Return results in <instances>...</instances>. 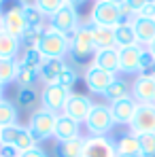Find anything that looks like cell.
<instances>
[{
  "mask_svg": "<svg viewBox=\"0 0 155 157\" xmlns=\"http://www.w3.org/2000/svg\"><path fill=\"white\" fill-rule=\"evenodd\" d=\"M70 38V57L77 64H91L94 55H96V45H94V36H91V24H81V26L68 34Z\"/></svg>",
  "mask_w": 155,
  "mask_h": 157,
  "instance_id": "obj_1",
  "label": "cell"
},
{
  "mask_svg": "<svg viewBox=\"0 0 155 157\" xmlns=\"http://www.w3.org/2000/svg\"><path fill=\"white\" fill-rule=\"evenodd\" d=\"M36 49L41 51V55L45 59H49V57L66 59V55L70 53V38H68V34H62V32H57L49 26L45 36L41 38V43L36 45Z\"/></svg>",
  "mask_w": 155,
  "mask_h": 157,
  "instance_id": "obj_2",
  "label": "cell"
},
{
  "mask_svg": "<svg viewBox=\"0 0 155 157\" xmlns=\"http://www.w3.org/2000/svg\"><path fill=\"white\" fill-rule=\"evenodd\" d=\"M55 123H57L55 113H49L45 108H34L32 115H30L28 128H30V132L34 134V138L38 142H43V140L55 138Z\"/></svg>",
  "mask_w": 155,
  "mask_h": 157,
  "instance_id": "obj_3",
  "label": "cell"
},
{
  "mask_svg": "<svg viewBox=\"0 0 155 157\" xmlns=\"http://www.w3.org/2000/svg\"><path fill=\"white\" fill-rule=\"evenodd\" d=\"M85 130L87 136H108L115 128V119L110 115V108L106 104H94L89 117L85 119Z\"/></svg>",
  "mask_w": 155,
  "mask_h": 157,
  "instance_id": "obj_4",
  "label": "cell"
},
{
  "mask_svg": "<svg viewBox=\"0 0 155 157\" xmlns=\"http://www.w3.org/2000/svg\"><path fill=\"white\" fill-rule=\"evenodd\" d=\"M123 21L119 6L106 2V0H96L89 13V24L94 26H102V28H115Z\"/></svg>",
  "mask_w": 155,
  "mask_h": 157,
  "instance_id": "obj_5",
  "label": "cell"
},
{
  "mask_svg": "<svg viewBox=\"0 0 155 157\" xmlns=\"http://www.w3.org/2000/svg\"><path fill=\"white\" fill-rule=\"evenodd\" d=\"M70 94H72V91L64 89L62 85H43V89H41V98H38L41 108L60 115V113H64V106H66V102H68Z\"/></svg>",
  "mask_w": 155,
  "mask_h": 157,
  "instance_id": "obj_6",
  "label": "cell"
},
{
  "mask_svg": "<svg viewBox=\"0 0 155 157\" xmlns=\"http://www.w3.org/2000/svg\"><path fill=\"white\" fill-rule=\"evenodd\" d=\"M81 157H117L115 140L108 136H85Z\"/></svg>",
  "mask_w": 155,
  "mask_h": 157,
  "instance_id": "obj_7",
  "label": "cell"
},
{
  "mask_svg": "<svg viewBox=\"0 0 155 157\" xmlns=\"http://www.w3.org/2000/svg\"><path fill=\"white\" fill-rule=\"evenodd\" d=\"M128 128L134 136L155 134V104H138L136 115Z\"/></svg>",
  "mask_w": 155,
  "mask_h": 157,
  "instance_id": "obj_8",
  "label": "cell"
},
{
  "mask_svg": "<svg viewBox=\"0 0 155 157\" xmlns=\"http://www.w3.org/2000/svg\"><path fill=\"white\" fill-rule=\"evenodd\" d=\"M49 26L62 34H72L79 26H81V17H79V11L75 6H68L64 4L55 15L49 17Z\"/></svg>",
  "mask_w": 155,
  "mask_h": 157,
  "instance_id": "obj_9",
  "label": "cell"
},
{
  "mask_svg": "<svg viewBox=\"0 0 155 157\" xmlns=\"http://www.w3.org/2000/svg\"><path fill=\"white\" fill-rule=\"evenodd\" d=\"M115 77H117V75L106 72V70L94 66V64H89V66L85 68V72H83V81H85L87 89H89L91 94H98V96H104V91H106L108 85L115 81Z\"/></svg>",
  "mask_w": 155,
  "mask_h": 157,
  "instance_id": "obj_10",
  "label": "cell"
},
{
  "mask_svg": "<svg viewBox=\"0 0 155 157\" xmlns=\"http://www.w3.org/2000/svg\"><path fill=\"white\" fill-rule=\"evenodd\" d=\"M94 104L96 102H91V98L85 96V94H70L68 102L64 106V115L70 117V119H75L77 123H85V119L89 117Z\"/></svg>",
  "mask_w": 155,
  "mask_h": 157,
  "instance_id": "obj_11",
  "label": "cell"
},
{
  "mask_svg": "<svg viewBox=\"0 0 155 157\" xmlns=\"http://www.w3.org/2000/svg\"><path fill=\"white\" fill-rule=\"evenodd\" d=\"M155 94V72L138 75L132 83V98L136 104H153Z\"/></svg>",
  "mask_w": 155,
  "mask_h": 157,
  "instance_id": "obj_12",
  "label": "cell"
},
{
  "mask_svg": "<svg viewBox=\"0 0 155 157\" xmlns=\"http://www.w3.org/2000/svg\"><path fill=\"white\" fill-rule=\"evenodd\" d=\"M108 108H110V115L115 119V125H130L134 115H136L138 104L134 102V98H126V100H117V102L108 104Z\"/></svg>",
  "mask_w": 155,
  "mask_h": 157,
  "instance_id": "obj_13",
  "label": "cell"
},
{
  "mask_svg": "<svg viewBox=\"0 0 155 157\" xmlns=\"http://www.w3.org/2000/svg\"><path fill=\"white\" fill-rule=\"evenodd\" d=\"M132 26H134L136 40H138L140 47H149V45L155 40V19L134 15V17H132Z\"/></svg>",
  "mask_w": 155,
  "mask_h": 157,
  "instance_id": "obj_14",
  "label": "cell"
},
{
  "mask_svg": "<svg viewBox=\"0 0 155 157\" xmlns=\"http://www.w3.org/2000/svg\"><path fill=\"white\" fill-rule=\"evenodd\" d=\"M64 66H66V59H62V57H49V59H45L43 66H41V70H38L41 83L43 85H57V78L62 75Z\"/></svg>",
  "mask_w": 155,
  "mask_h": 157,
  "instance_id": "obj_15",
  "label": "cell"
},
{
  "mask_svg": "<svg viewBox=\"0 0 155 157\" xmlns=\"http://www.w3.org/2000/svg\"><path fill=\"white\" fill-rule=\"evenodd\" d=\"M119 51V72H138V64H140V53L142 47H126V49H117Z\"/></svg>",
  "mask_w": 155,
  "mask_h": 157,
  "instance_id": "obj_16",
  "label": "cell"
},
{
  "mask_svg": "<svg viewBox=\"0 0 155 157\" xmlns=\"http://www.w3.org/2000/svg\"><path fill=\"white\" fill-rule=\"evenodd\" d=\"M77 136H81V123L66 117L64 113H60L57 123H55V140H68V138H77Z\"/></svg>",
  "mask_w": 155,
  "mask_h": 157,
  "instance_id": "obj_17",
  "label": "cell"
},
{
  "mask_svg": "<svg viewBox=\"0 0 155 157\" xmlns=\"http://www.w3.org/2000/svg\"><path fill=\"white\" fill-rule=\"evenodd\" d=\"M91 64L98 66V68H102V70H106V72L117 75V72H119V51H117V49H102V51H96Z\"/></svg>",
  "mask_w": 155,
  "mask_h": 157,
  "instance_id": "obj_18",
  "label": "cell"
},
{
  "mask_svg": "<svg viewBox=\"0 0 155 157\" xmlns=\"http://www.w3.org/2000/svg\"><path fill=\"white\" fill-rule=\"evenodd\" d=\"M83 140H85V136L68 138V140H55L53 155H55V157H81Z\"/></svg>",
  "mask_w": 155,
  "mask_h": 157,
  "instance_id": "obj_19",
  "label": "cell"
},
{
  "mask_svg": "<svg viewBox=\"0 0 155 157\" xmlns=\"http://www.w3.org/2000/svg\"><path fill=\"white\" fill-rule=\"evenodd\" d=\"M115 149H117V155L119 157H138V153H140L138 136H134L132 132L121 134V136L115 140Z\"/></svg>",
  "mask_w": 155,
  "mask_h": 157,
  "instance_id": "obj_20",
  "label": "cell"
},
{
  "mask_svg": "<svg viewBox=\"0 0 155 157\" xmlns=\"http://www.w3.org/2000/svg\"><path fill=\"white\" fill-rule=\"evenodd\" d=\"M91 36H94L96 51L117 49V43H115V28H102V26H94V24H91Z\"/></svg>",
  "mask_w": 155,
  "mask_h": 157,
  "instance_id": "obj_21",
  "label": "cell"
},
{
  "mask_svg": "<svg viewBox=\"0 0 155 157\" xmlns=\"http://www.w3.org/2000/svg\"><path fill=\"white\" fill-rule=\"evenodd\" d=\"M21 53V40L9 32H0V59H17Z\"/></svg>",
  "mask_w": 155,
  "mask_h": 157,
  "instance_id": "obj_22",
  "label": "cell"
},
{
  "mask_svg": "<svg viewBox=\"0 0 155 157\" xmlns=\"http://www.w3.org/2000/svg\"><path fill=\"white\" fill-rule=\"evenodd\" d=\"M104 98L113 104L117 100H126V98H132V85H130L126 78L115 77V81L108 85V89L104 91Z\"/></svg>",
  "mask_w": 155,
  "mask_h": 157,
  "instance_id": "obj_23",
  "label": "cell"
},
{
  "mask_svg": "<svg viewBox=\"0 0 155 157\" xmlns=\"http://www.w3.org/2000/svg\"><path fill=\"white\" fill-rule=\"evenodd\" d=\"M115 43H117V49H126V47H136L138 45L132 21H121L119 26H115Z\"/></svg>",
  "mask_w": 155,
  "mask_h": 157,
  "instance_id": "obj_24",
  "label": "cell"
},
{
  "mask_svg": "<svg viewBox=\"0 0 155 157\" xmlns=\"http://www.w3.org/2000/svg\"><path fill=\"white\" fill-rule=\"evenodd\" d=\"M43 62H45V57L41 55V51L36 49V47H24L21 53H19V57H17V64H19V68H26V70H41V66H43Z\"/></svg>",
  "mask_w": 155,
  "mask_h": 157,
  "instance_id": "obj_25",
  "label": "cell"
},
{
  "mask_svg": "<svg viewBox=\"0 0 155 157\" xmlns=\"http://www.w3.org/2000/svg\"><path fill=\"white\" fill-rule=\"evenodd\" d=\"M2 17H4V21H2V30L9 32V34H13L15 38L21 40L24 32L28 30L26 21H24V15H21V13H4Z\"/></svg>",
  "mask_w": 155,
  "mask_h": 157,
  "instance_id": "obj_26",
  "label": "cell"
},
{
  "mask_svg": "<svg viewBox=\"0 0 155 157\" xmlns=\"http://www.w3.org/2000/svg\"><path fill=\"white\" fill-rule=\"evenodd\" d=\"M19 123V113H17V106L13 104L11 100L2 98L0 100V128H6V125H17Z\"/></svg>",
  "mask_w": 155,
  "mask_h": 157,
  "instance_id": "obj_27",
  "label": "cell"
},
{
  "mask_svg": "<svg viewBox=\"0 0 155 157\" xmlns=\"http://www.w3.org/2000/svg\"><path fill=\"white\" fill-rule=\"evenodd\" d=\"M17 72H19L17 59H0V85H2V87L15 83Z\"/></svg>",
  "mask_w": 155,
  "mask_h": 157,
  "instance_id": "obj_28",
  "label": "cell"
},
{
  "mask_svg": "<svg viewBox=\"0 0 155 157\" xmlns=\"http://www.w3.org/2000/svg\"><path fill=\"white\" fill-rule=\"evenodd\" d=\"M13 144H15V149H17L19 153H26V151H30V149L38 147V140L34 138V134L30 132L28 125H21V130H19V134H17V138H15Z\"/></svg>",
  "mask_w": 155,
  "mask_h": 157,
  "instance_id": "obj_29",
  "label": "cell"
},
{
  "mask_svg": "<svg viewBox=\"0 0 155 157\" xmlns=\"http://www.w3.org/2000/svg\"><path fill=\"white\" fill-rule=\"evenodd\" d=\"M24 21H26L28 28H38V26H45V24H49V19L34 6V4H28L26 9H24Z\"/></svg>",
  "mask_w": 155,
  "mask_h": 157,
  "instance_id": "obj_30",
  "label": "cell"
},
{
  "mask_svg": "<svg viewBox=\"0 0 155 157\" xmlns=\"http://www.w3.org/2000/svg\"><path fill=\"white\" fill-rule=\"evenodd\" d=\"M49 30V24L45 26H38V28H28L21 36V47H36L41 43V38L45 36V32Z\"/></svg>",
  "mask_w": 155,
  "mask_h": 157,
  "instance_id": "obj_31",
  "label": "cell"
},
{
  "mask_svg": "<svg viewBox=\"0 0 155 157\" xmlns=\"http://www.w3.org/2000/svg\"><path fill=\"white\" fill-rule=\"evenodd\" d=\"M32 4H34V6H36L45 17H47V19H49V17L55 15V13H57L66 2H64V0H32Z\"/></svg>",
  "mask_w": 155,
  "mask_h": 157,
  "instance_id": "obj_32",
  "label": "cell"
},
{
  "mask_svg": "<svg viewBox=\"0 0 155 157\" xmlns=\"http://www.w3.org/2000/svg\"><path fill=\"white\" fill-rule=\"evenodd\" d=\"M38 98H41V91L36 87H26V89L17 91V102H19V106H26V108H32L38 102Z\"/></svg>",
  "mask_w": 155,
  "mask_h": 157,
  "instance_id": "obj_33",
  "label": "cell"
},
{
  "mask_svg": "<svg viewBox=\"0 0 155 157\" xmlns=\"http://www.w3.org/2000/svg\"><path fill=\"white\" fill-rule=\"evenodd\" d=\"M38 81H41V78H38V72H36V70H26V68H19L17 78H15V83H17V87H19V89L36 87V83H38Z\"/></svg>",
  "mask_w": 155,
  "mask_h": 157,
  "instance_id": "obj_34",
  "label": "cell"
},
{
  "mask_svg": "<svg viewBox=\"0 0 155 157\" xmlns=\"http://www.w3.org/2000/svg\"><path fill=\"white\" fill-rule=\"evenodd\" d=\"M77 78H79V75H77V70L66 62V66H64V70H62V75H60V78H57V85H62L64 89H72V85L77 83Z\"/></svg>",
  "mask_w": 155,
  "mask_h": 157,
  "instance_id": "obj_35",
  "label": "cell"
},
{
  "mask_svg": "<svg viewBox=\"0 0 155 157\" xmlns=\"http://www.w3.org/2000/svg\"><path fill=\"white\" fill-rule=\"evenodd\" d=\"M138 142H140V153H138V157H155V134L138 136Z\"/></svg>",
  "mask_w": 155,
  "mask_h": 157,
  "instance_id": "obj_36",
  "label": "cell"
},
{
  "mask_svg": "<svg viewBox=\"0 0 155 157\" xmlns=\"http://www.w3.org/2000/svg\"><path fill=\"white\" fill-rule=\"evenodd\" d=\"M155 68V55L147 47H142L140 53V64H138V72L140 75H151V70Z\"/></svg>",
  "mask_w": 155,
  "mask_h": 157,
  "instance_id": "obj_37",
  "label": "cell"
},
{
  "mask_svg": "<svg viewBox=\"0 0 155 157\" xmlns=\"http://www.w3.org/2000/svg\"><path fill=\"white\" fill-rule=\"evenodd\" d=\"M28 4V0H0V13H24Z\"/></svg>",
  "mask_w": 155,
  "mask_h": 157,
  "instance_id": "obj_38",
  "label": "cell"
},
{
  "mask_svg": "<svg viewBox=\"0 0 155 157\" xmlns=\"http://www.w3.org/2000/svg\"><path fill=\"white\" fill-rule=\"evenodd\" d=\"M21 130V125L17 123V125H6V128H0V142H4V144H13L15 142V138H17V134Z\"/></svg>",
  "mask_w": 155,
  "mask_h": 157,
  "instance_id": "obj_39",
  "label": "cell"
},
{
  "mask_svg": "<svg viewBox=\"0 0 155 157\" xmlns=\"http://www.w3.org/2000/svg\"><path fill=\"white\" fill-rule=\"evenodd\" d=\"M21 153L15 149V144H4L0 142V157H19Z\"/></svg>",
  "mask_w": 155,
  "mask_h": 157,
  "instance_id": "obj_40",
  "label": "cell"
},
{
  "mask_svg": "<svg viewBox=\"0 0 155 157\" xmlns=\"http://www.w3.org/2000/svg\"><path fill=\"white\" fill-rule=\"evenodd\" d=\"M123 4H128L130 9H132V13H134V15H138V13L147 6V0H126Z\"/></svg>",
  "mask_w": 155,
  "mask_h": 157,
  "instance_id": "obj_41",
  "label": "cell"
},
{
  "mask_svg": "<svg viewBox=\"0 0 155 157\" xmlns=\"http://www.w3.org/2000/svg\"><path fill=\"white\" fill-rule=\"evenodd\" d=\"M19 157H49L47 155V151L38 144V147H34V149H30V151H26V153H21Z\"/></svg>",
  "mask_w": 155,
  "mask_h": 157,
  "instance_id": "obj_42",
  "label": "cell"
},
{
  "mask_svg": "<svg viewBox=\"0 0 155 157\" xmlns=\"http://www.w3.org/2000/svg\"><path fill=\"white\" fill-rule=\"evenodd\" d=\"M64 2H66L68 6H75V9H79V6H83L87 0H64Z\"/></svg>",
  "mask_w": 155,
  "mask_h": 157,
  "instance_id": "obj_43",
  "label": "cell"
},
{
  "mask_svg": "<svg viewBox=\"0 0 155 157\" xmlns=\"http://www.w3.org/2000/svg\"><path fill=\"white\" fill-rule=\"evenodd\" d=\"M106 2H110V4H115V6H121L126 0H106Z\"/></svg>",
  "mask_w": 155,
  "mask_h": 157,
  "instance_id": "obj_44",
  "label": "cell"
},
{
  "mask_svg": "<svg viewBox=\"0 0 155 157\" xmlns=\"http://www.w3.org/2000/svg\"><path fill=\"white\" fill-rule=\"evenodd\" d=\"M147 49H149V51H151V53H153V55H155V40H153V43H151V45H149V47H147Z\"/></svg>",
  "mask_w": 155,
  "mask_h": 157,
  "instance_id": "obj_45",
  "label": "cell"
},
{
  "mask_svg": "<svg viewBox=\"0 0 155 157\" xmlns=\"http://www.w3.org/2000/svg\"><path fill=\"white\" fill-rule=\"evenodd\" d=\"M2 98H4V87L0 85V100H2Z\"/></svg>",
  "mask_w": 155,
  "mask_h": 157,
  "instance_id": "obj_46",
  "label": "cell"
},
{
  "mask_svg": "<svg viewBox=\"0 0 155 157\" xmlns=\"http://www.w3.org/2000/svg\"><path fill=\"white\" fill-rule=\"evenodd\" d=\"M2 21H4V17H2V13H0V32H2Z\"/></svg>",
  "mask_w": 155,
  "mask_h": 157,
  "instance_id": "obj_47",
  "label": "cell"
},
{
  "mask_svg": "<svg viewBox=\"0 0 155 157\" xmlns=\"http://www.w3.org/2000/svg\"><path fill=\"white\" fill-rule=\"evenodd\" d=\"M147 4H155V0H147Z\"/></svg>",
  "mask_w": 155,
  "mask_h": 157,
  "instance_id": "obj_48",
  "label": "cell"
},
{
  "mask_svg": "<svg viewBox=\"0 0 155 157\" xmlns=\"http://www.w3.org/2000/svg\"><path fill=\"white\" fill-rule=\"evenodd\" d=\"M153 104H155V94H153Z\"/></svg>",
  "mask_w": 155,
  "mask_h": 157,
  "instance_id": "obj_49",
  "label": "cell"
},
{
  "mask_svg": "<svg viewBox=\"0 0 155 157\" xmlns=\"http://www.w3.org/2000/svg\"><path fill=\"white\" fill-rule=\"evenodd\" d=\"M117 157H119V155H117Z\"/></svg>",
  "mask_w": 155,
  "mask_h": 157,
  "instance_id": "obj_50",
  "label": "cell"
}]
</instances>
